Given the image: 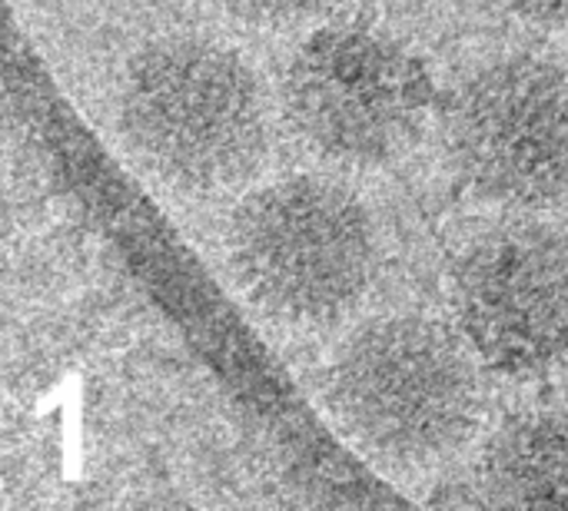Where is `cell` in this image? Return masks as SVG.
Segmentation results:
<instances>
[{
	"label": "cell",
	"instance_id": "cell-1",
	"mask_svg": "<svg viewBox=\"0 0 568 511\" xmlns=\"http://www.w3.org/2000/svg\"><path fill=\"white\" fill-rule=\"evenodd\" d=\"M116 120L130 153L183 196H223L270 153V100L256 70L200 33L153 40L126 63Z\"/></svg>",
	"mask_w": 568,
	"mask_h": 511
},
{
	"label": "cell",
	"instance_id": "cell-2",
	"mask_svg": "<svg viewBox=\"0 0 568 511\" xmlns=\"http://www.w3.org/2000/svg\"><path fill=\"white\" fill-rule=\"evenodd\" d=\"M226 259L240 293L290 329L349 319L379 269L366 203L329 176H283L253 190L230 216Z\"/></svg>",
	"mask_w": 568,
	"mask_h": 511
},
{
	"label": "cell",
	"instance_id": "cell-3",
	"mask_svg": "<svg viewBox=\"0 0 568 511\" xmlns=\"http://www.w3.org/2000/svg\"><path fill=\"white\" fill-rule=\"evenodd\" d=\"M326 406L369 459L429 469L473 439L483 392L469 352L449 329L423 316H386L336 349Z\"/></svg>",
	"mask_w": 568,
	"mask_h": 511
},
{
	"label": "cell",
	"instance_id": "cell-4",
	"mask_svg": "<svg viewBox=\"0 0 568 511\" xmlns=\"http://www.w3.org/2000/svg\"><path fill=\"white\" fill-rule=\"evenodd\" d=\"M433 106L419 57L369 27L313 33L283 76V113L306 150L339 166L403 156Z\"/></svg>",
	"mask_w": 568,
	"mask_h": 511
},
{
	"label": "cell",
	"instance_id": "cell-5",
	"mask_svg": "<svg viewBox=\"0 0 568 511\" xmlns=\"http://www.w3.org/2000/svg\"><path fill=\"white\" fill-rule=\"evenodd\" d=\"M446 146L489 203L546 209L568 200V70L536 53L486 63L449 100Z\"/></svg>",
	"mask_w": 568,
	"mask_h": 511
},
{
	"label": "cell",
	"instance_id": "cell-6",
	"mask_svg": "<svg viewBox=\"0 0 568 511\" xmlns=\"http://www.w3.org/2000/svg\"><path fill=\"white\" fill-rule=\"evenodd\" d=\"M459 326L479 359L509 379L568 366V233L509 223L479 236L453 273Z\"/></svg>",
	"mask_w": 568,
	"mask_h": 511
},
{
	"label": "cell",
	"instance_id": "cell-7",
	"mask_svg": "<svg viewBox=\"0 0 568 511\" xmlns=\"http://www.w3.org/2000/svg\"><path fill=\"white\" fill-rule=\"evenodd\" d=\"M483 489L496 505L568 509V416L506 419L483 452Z\"/></svg>",
	"mask_w": 568,
	"mask_h": 511
},
{
	"label": "cell",
	"instance_id": "cell-8",
	"mask_svg": "<svg viewBox=\"0 0 568 511\" xmlns=\"http://www.w3.org/2000/svg\"><path fill=\"white\" fill-rule=\"evenodd\" d=\"M213 3L240 23L263 27V30H290L323 17L326 10H333L336 0H213Z\"/></svg>",
	"mask_w": 568,
	"mask_h": 511
},
{
	"label": "cell",
	"instance_id": "cell-9",
	"mask_svg": "<svg viewBox=\"0 0 568 511\" xmlns=\"http://www.w3.org/2000/svg\"><path fill=\"white\" fill-rule=\"evenodd\" d=\"M516 20L542 30H568V0H499Z\"/></svg>",
	"mask_w": 568,
	"mask_h": 511
}]
</instances>
